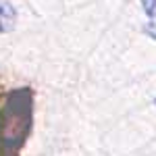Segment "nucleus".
<instances>
[{"mask_svg": "<svg viewBox=\"0 0 156 156\" xmlns=\"http://www.w3.org/2000/svg\"><path fill=\"white\" fill-rule=\"evenodd\" d=\"M34 127V90L15 87L0 106V156H19Z\"/></svg>", "mask_w": 156, "mask_h": 156, "instance_id": "f257e3e1", "label": "nucleus"}, {"mask_svg": "<svg viewBox=\"0 0 156 156\" xmlns=\"http://www.w3.org/2000/svg\"><path fill=\"white\" fill-rule=\"evenodd\" d=\"M142 2V6H144V12L148 19H156V0H140Z\"/></svg>", "mask_w": 156, "mask_h": 156, "instance_id": "7ed1b4c3", "label": "nucleus"}, {"mask_svg": "<svg viewBox=\"0 0 156 156\" xmlns=\"http://www.w3.org/2000/svg\"><path fill=\"white\" fill-rule=\"evenodd\" d=\"M17 27V11L9 0L0 2V34H11Z\"/></svg>", "mask_w": 156, "mask_h": 156, "instance_id": "f03ea898", "label": "nucleus"}, {"mask_svg": "<svg viewBox=\"0 0 156 156\" xmlns=\"http://www.w3.org/2000/svg\"><path fill=\"white\" fill-rule=\"evenodd\" d=\"M144 34H146V36H150L152 40H156V21H150V23H146Z\"/></svg>", "mask_w": 156, "mask_h": 156, "instance_id": "20e7f679", "label": "nucleus"}, {"mask_svg": "<svg viewBox=\"0 0 156 156\" xmlns=\"http://www.w3.org/2000/svg\"><path fill=\"white\" fill-rule=\"evenodd\" d=\"M154 104H156V98H154Z\"/></svg>", "mask_w": 156, "mask_h": 156, "instance_id": "39448f33", "label": "nucleus"}]
</instances>
